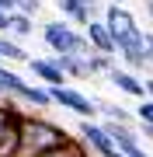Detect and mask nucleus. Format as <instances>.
<instances>
[{
  "label": "nucleus",
  "mask_w": 153,
  "mask_h": 157,
  "mask_svg": "<svg viewBox=\"0 0 153 157\" xmlns=\"http://www.w3.org/2000/svg\"><path fill=\"white\" fill-rule=\"evenodd\" d=\"M31 32H35L31 14H24V11H11V28H7V35H14V39H28Z\"/></svg>",
  "instance_id": "obj_14"
},
{
  "label": "nucleus",
  "mask_w": 153,
  "mask_h": 157,
  "mask_svg": "<svg viewBox=\"0 0 153 157\" xmlns=\"http://www.w3.org/2000/svg\"><path fill=\"white\" fill-rule=\"evenodd\" d=\"M52 56H56V63L63 67V73L70 77V84H73V80H84V77H91L87 56H80V52H52Z\"/></svg>",
  "instance_id": "obj_9"
},
{
  "label": "nucleus",
  "mask_w": 153,
  "mask_h": 157,
  "mask_svg": "<svg viewBox=\"0 0 153 157\" xmlns=\"http://www.w3.org/2000/svg\"><path fill=\"white\" fill-rule=\"evenodd\" d=\"M80 140H84V147L91 154H97V157H115L118 154V147H115V140L108 136V129H104V122H94V119H80Z\"/></svg>",
  "instance_id": "obj_4"
},
{
  "label": "nucleus",
  "mask_w": 153,
  "mask_h": 157,
  "mask_svg": "<svg viewBox=\"0 0 153 157\" xmlns=\"http://www.w3.org/2000/svg\"><path fill=\"white\" fill-rule=\"evenodd\" d=\"M7 28H11V11L0 7V32H7Z\"/></svg>",
  "instance_id": "obj_18"
},
{
  "label": "nucleus",
  "mask_w": 153,
  "mask_h": 157,
  "mask_svg": "<svg viewBox=\"0 0 153 157\" xmlns=\"http://www.w3.org/2000/svg\"><path fill=\"white\" fill-rule=\"evenodd\" d=\"M84 35H87V42H91V49L115 52V39H111V28L104 25V17H91V21L84 25Z\"/></svg>",
  "instance_id": "obj_8"
},
{
  "label": "nucleus",
  "mask_w": 153,
  "mask_h": 157,
  "mask_svg": "<svg viewBox=\"0 0 153 157\" xmlns=\"http://www.w3.org/2000/svg\"><path fill=\"white\" fill-rule=\"evenodd\" d=\"M56 11L66 17V21H73V25L84 28V25L97 14V0H56Z\"/></svg>",
  "instance_id": "obj_7"
},
{
  "label": "nucleus",
  "mask_w": 153,
  "mask_h": 157,
  "mask_svg": "<svg viewBox=\"0 0 153 157\" xmlns=\"http://www.w3.org/2000/svg\"><path fill=\"white\" fill-rule=\"evenodd\" d=\"M38 7H42V0H14V11H24V14H38Z\"/></svg>",
  "instance_id": "obj_17"
},
{
  "label": "nucleus",
  "mask_w": 153,
  "mask_h": 157,
  "mask_svg": "<svg viewBox=\"0 0 153 157\" xmlns=\"http://www.w3.org/2000/svg\"><path fill=\"white\" fill-rule=\"evenodd\" d=\"M49 94H52V105L56 108H66V112H73L80 119H94L97 115V101L87 98L84 91H77L73 84H56V87H49Z\"/></svg>",
  "instance_id": "obj_3"
},
{
  "label": "nucleus",
  "mask_w": 153,
  "mask_h": 157,
  "mask_svg": "<svg viewBox=\"0 0 153 157\" xmlns=\"http://www.w3.org/2000/svg\"><path fill=\"white\" fill-rule=\"evenodd\" d=\"M104 77H108V84H111V87H118L122 94H129V98H146V80H143L136 70L118 67V63H115V67L108 70Z\"/></svg>",
  "instance_id": "obj_5"
},
{
  "label": "nucleus",
  "mask_w": 153,
  "mask_h": 157,
  "mask_svg": "<svg viewBox=\"0 0 153 157\" xmlns=\"http://www.w3.org/2000/svg\"><path fill=\"white\" fill-rule=\"evenodd\" d=\"M70 140V133L56 122H49L46 115H28L24 112V122H21V150L17 157H38L46 150H56Z\"/></svg>",
  "instance_id": "obj_1"
},
{
  "label": "nucleus",
  "mask_w": 153,
  "mask_h": 157,
  "mask_svg": "<svg viewBox=\"0 0 153 157\" xmlns=\"http://www.w3.org/2000/svg\"><path fill=\"white\" fill-rule=\"evenodd\" d=\"M28 70L35 73V80L46 87H56V84H70V77L63 73V67L56 63V56H35L28 59Z\"/></svg>",
  "instance_id": "obj_6"
},
{
  "label": "nucleus",
  "mask_w": 153,
  "mask_h": 157,
  "mask_svg": "<svg viewBox=\"0 0 153 157\" xmlns=\"http://www.w3.org/2000/svg\"><path fill=\"white\" fill-rule=\"evenodd\" d=\"M139 129H143V136L153 143V122H139Z\"/></svg>",
  "instance_id": "obj_19"
},
{
  "label": "nucleus",
  "mask_w": 153,
  "mask_h": 157,
  "mask_svg": "<svg viewBox=\"0 0 153 157\" xmlns=\"http://www.w3.org/2000/svg\"><path fill=\"white\" fill-rule=\"evenodd\" d=\"M21 105H28V108H35V112H46V108H52V94H49V87L46 84H24V91H21Z\"/></svg>",
  "instance_id": "obj_10"
},
{
  "label": "nucleus",
  "mask_w": 153,
  "mask_h": 157,
  "mask_svg": "<svg viewBox=\"0 0 153 157\" xmlns=\"http://www.w3.org/2000/svg\"><path fill=\"white\" fill-rule=\"evenodd\" d=\"M136 119L139 122H153V98H139V105H136Z\"/></svg>",
  "instance_id": "obj_16"
},
{
  "label": "nucleus",
  "mask_w": 153,
  "mask_h": 157,
  "mask_svg": "<svg viewBox=\"0 0 153 157\" xmlns=\"http://www.w3.org/2000/svg\"><path fill=\"white\" fill-rule=\"evenodd\" d=\"M38 157H91V150L84 147V140H80V136H77V140L70 136L63 147H56V150H46V154H38Z\"/></svg>",
  "instance_id": "obj_12"
},
{
  "label": "nucleus",
  "mask_w": 153,
  "mask_h": 157,
  "mask_svg": "<svg viewBox=\"0 0 153 157\" xmlns=\"http://www.w3.org/2000/svg\"><path fill=\"white\" fill-rule=\"evenodd\" d=\"M118 4H122V0H118Z\"/></svg>",
  "instance_id": "obj_22"
},
{
  "label": "nucleus",
  "mask_w": 153,
  "mask_h": 157,
  "mask_svg": "<svg viewBox=\"0 0 153 157\" xmlns=\"http://www.w3.org/2000/svg\"><path fill=\"white\" fill-rule=\"evenodd\" d=\"M97 115L115 119V122H129V126H136V122H139L132 112H125V108H122V105H115V101H97Z\"/></svg>",
  "instance_id": "obj_13"
},
{
  "label": "nucleus",
  "mask_w": 153,
  "mask_h": 157,
  "mask_svg": "<svg viewBox=\"0 0 153 157\" xmlns=\"http://www.w3.org/2000/svg\"><path fill=\"white\" fill-rule=\"evenodd\" d=\"M146 14H150V21H153V0H146Z\"/></svg>",
  "instance_id": "obj_21"
},
{
  "label": "nucleus",
  "mask_w": 153,
  "mask_h": 157,
  "mask_svg": "<svg viewBox=\"0 0 153 157\" xmlns=\"http://www.w3.org/2000/svg\"><path fill=\"white\" fill-rule=\"evenodd\" d=\"M146 94L153 98V73H150V77H146Z\"/></svg>",
  "instance_id": "obj_20"
},
{
  "label": "nucleus",
  "mask_w": 153,
  "mask_h": 157,
  "mask_svg": "<svg viewBox=\"0 0 153 157\" xmlns=\"http://www.w3.org/2000/svg\"><path fill=\"white\" fill-rule=\"evenodd\" d=\"M87 67H91V77L94 73H108L115 67V52H97V49H91L87 52Z\"/></svg>",
  "instance_id": "obj_15"
},
{
  "label": "nucleus",
  "mask_w": 153,
  "mask_h": 157,
  "mask_svg": "<svg viewBox=\"0 0 153 157\" xmlns=\"http://www.w3.org/2000/svg\"><path fill=\"white\" fill-rule=\"evenodd\" d=\"M0 63H28V52L21 49V42L14 35L0 32Z\"/></svg>",
  "instance_id": "obj_11"
},
{
  "label": "nucleus",
  "mask_w": 153,
  "mask_h": 157,
  "mask_svg": "<svg viewBox=\"0 0 153 157\" xmlns=\"http://www.w3.org/2000/svg\"><path fill=\"white\" fill-rule=\"evenodd\" d=\"M42 42L49 45V52H80V56H87L91 52V42H87V35L77 28L73 21H49L46 28H42Z\"/></svg>",
  "instance_id": "obj_2"
}]
</instances>
